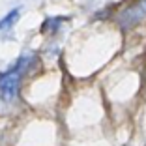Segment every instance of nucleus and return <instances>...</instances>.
<instances>
[{"mask_svg":"<svg viewBox=\"0 0 146 146\" xmlns=\"http://www.w3.org/2000/svg\"><path fill=\"white\" fill-rule=\"evenodd\" d=\"M19 19V9H13V11H9L8 15H6L2 21H0V30H6V28H9L11 25H15Z\"/></svg>","mask_w":146,"mask_h":146,"instance_id":"2","label":"nucleus"},{"mask_svg":"<svg viewBox=\"0 0 146 146\" xmlns=\"http://www.w3.org/2000/svg\"><path fill=\"white\" fill-rule=\"evenodd\" d=\"M19 69H11L0 75V96L6 101H13L19 92Z\"/></svg>","mask_w":146,"mask_h":146,"instance_id":"1","label":"nucleus"}]
</instances>
